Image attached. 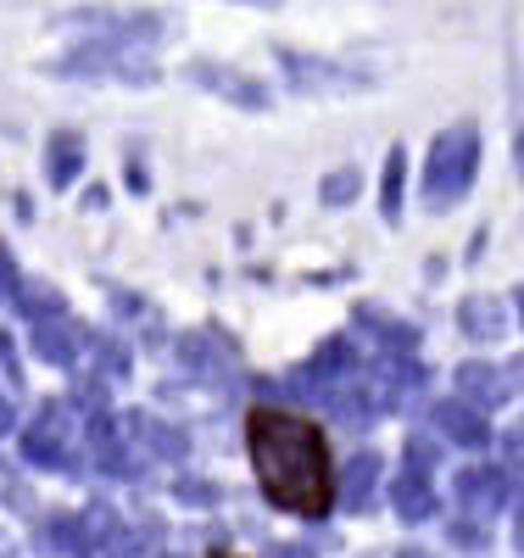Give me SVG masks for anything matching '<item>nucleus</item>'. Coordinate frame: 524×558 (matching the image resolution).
Listing matches in <instances>:
<instances>
[{"mask_svg":"<svg viewBox=\"0 0 524 558\" xmlns=\"http://www.w3.org/2000/svg\"><path fill=\"white\" fill-rule=\"evenodd\" d=\"M246 458L263 497L279 514L324 520L336 508V447L318 418L296 408H252L246 413Z\"/></svg>","mask_w":524,"mask_h":558,"instance_id":"obj_1","label":"nucleus"},{"mask_svg":"<svg viewBox=\"0 0 524 558\" xmlns=\"http://www.w3.org/2000/svg\"><path fill=\"white\" fill-rule=\"evenodd\" d=\"M207 558H241V553H207Z\"/></svg>","mask_w":524,"mask_h":558,"instance_id":"obj_2","label":"nucleus"}]
</instances>
